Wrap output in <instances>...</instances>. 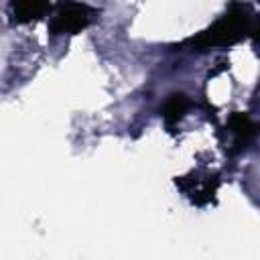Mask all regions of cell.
I'll list each match as a JSON object with an SVG mask.
<instances>
[{"label": "cell", "mask_w": 260, "mask_h": 260, "mask_svg": "<svg viewBox=\"0 0 260 260\" xmlns=\"http://www.w3.org/2000/svg\"><path fill=\"white\" fill-rule=\"evenodd\" d=\"M47 4H49V0H18L16 2V8H14L16 18L20 22L39 18L47 10Z\"/></svg>", "instance_id": "3"}, {"label": "cell", "mask_w": 260, "mask_h": 260, "mask_svg": "<svg viewBox=\"0 0 260 260\" xmlns=\"http://www.w3.org/2000/svg\"><path fill=\"white\" fill-rule=\"evenodd\" d=\"M93 10L87 4L79 2H67L61 6V10L51 20V32L53 35H65V32H77L85 28L91 22Z\"/></svg>", "instance_id": "2"}, {"label": "cell", "mask_w": 260, "mask_h": 260, "mask_svg": "<svg viewBox=\"0 0 260 260\" xmlns=\"http://www.w3.org/2000/svg\"><path fill=\"white\" fill-rule=\"evenodd\" d=\"M250 30H252V14H248L246 6L234 4L225 16H221L205 32H201L197 39H193V45L225 47V45H234V43L242 41Z\"/></svg>", "instance_id": "1"}, {"label": "cell", "mask_w": 260, "mask_h": 260, "mask_svg": "<svg viewBox=\"0 0 260 260\" xmlns=\"http://www.w3.org/2000/svg\"><path fill=\"white\" fill-rule=\"evenodd\" d=\"M189 108V100L185 93H173L165 104V120L167 124H175L183 118V114Z\"/></svg>", "instance_id": "4"}]
</instances>
